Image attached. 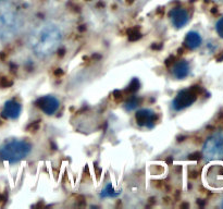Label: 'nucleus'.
I'll return each mask as SVG.
<instances>
[{
    "mask_svg": "<svg viewBox=\"0 0 223 209\" xmlns=\"http://www.w3.org/2000/svg\"><path fill=\"white\" fill-rule=\"evenodd\" d=\"M62 41L60 27L51 22H43L32 28L28 35V46L39 59H45L59 49Z\"/></svg>",
    "mask_w": 223,
    "mask_h": 209,
    "instance_id": "obj_1",
    "label": "nucleus"
},
{
    "mask_svg": "<svg viewBox=\"0 0 223 209\" xmlns=\"http://www.w3.org/2000/svg\"><path fill=\"white\" fill-rule=\"evenodd\" d=\"M23 26L20 13L9 0H0V40L13 39Z\"/></svg>",
    "mask_w": 223,
    "mask_h": 209,
    "instance_id": "obj_2",
    "label": "nucleus"
},
{
    "mask_svg": "<svg viewBox=\"0 0 223 209\" xmlns=\"http://www.w3.org/2000/svg\"><path fill=\"white\" fill-rule=\"evenodd\" d=\"M33 146L24 140H10L0 146V158L10 164H14L30 156Z\"/></svg>",
    "mask_w": 223,
    "mask_h": 209,
    "instance_id": "obj_3",
    "label": "nucleus"
},
{
    "mask_svg": "<svg viewBox=\"0 0 223 209\" xmlns=\"http://www.w3.org/2000/svg\"><path fill=\"white\" fill-rule=\"evenodd\" d=\"M202 155L206 160L223 159V133L215 134L205 142Z\"/></svg>",
    "mask_w": 223,
    "mask_h": 209,
    "instance_id": "obj_4",
    "label": "nucleus"
},
{
    "mask_svg": "<svg viewBox=\"0 0 223 209\" xmlns=\"http://www.w3.org/2000/svg\"><path fill=\"white\" fill-rule=\"evenodd\" d=\"M197 88L182 89L174 97L173 102H172V108L175 111H181V110H184L186 108L191 107L197 100Z\"/></svg>",
    "mask_w": 223,
    "mask_h": 209,
    "instance_id": "obj_5",
    "label": "nucleus"
},
{
    "mask_svg": "<svg viewBox=\"0 0 223 209\" xmlns=\"http://www.w3.org/2000/svg\"><path fill=\"white\" fill-rule=\"evenodd\" d=\"M35 105L41 110L47 116H52L54 113H56L57 110L59 109L60 106V102L57 97L52 95H46L43 97H39L36 100Z\"/></svg>",
    "mask_w": 223,
    "mask_h": 209,
    "instance_id": "obj_6",
    "label": "nucleus"
},
{
    "mask_svg": "<svg viewBox=\"0 0 223 209\" xmlns=\"http://www.w3.org/2000/svg\"><path fill=\"white\" fill-rule=\"evenodd\" d=\"M135 121L140 126L152 129L156 121V112L151 109H140L135 113Z\"/></svg>",
    "mask_w": 223,
    "mask_h": 209,
    "instance_id": "obj_7",
    "label": "nucleus"
},
{
    "mask_svg": "<svg viewBox=\"0 0 223 209\" xmlns=\"http://www.w3.org/2000/svg\"><path fill=\"white\" fill-rule=\"evenodd\" d=\"M169 17L171 23L175 28H182L188 23L189 15L187 11L183 8H174L170 11Z\"/></svg>",
    "mask_w": 223,
    "mask_h": 209,
    "instance_id": "obj_8",
    "label": "nucleus"
},
{
    "mask_svg": "<svg viewBox=\"0 0 223 209\" xmlns=\"http://www.w3.org/2000/svg\"><path fill=\"white\" fill-rule=\"evenodd\" d=\"M22 112V106L20 102H15V100H8L4 102L3 108H2L1 116L4 119H9V120H15L20 116Z\"/></svg>",
    "mask_w": 223,
    "mask_h": 209,
    "instance_id": "obj_9",
    "label": "nucleus"
},
{
    "mask_svg": "<svg viewBox=\"0 0 223 209\" xmlns=\"http://www.w3.org/2000/svg\"><path fill=\"white\" fill-rule=\"evenodd\" d=\"M172 75L178 80H183L191 72V67L189 63L186 60H181L176 62L175 64L172 67Z\"/></svg>",
    "mask_w": 223,
    "mask_h": 209,
    "instance_id": "obj_10",
    "label": "nucleus"
},
{
    "mask_svg": "<svg viewBox=\"0 0 223 209\" xmlns=\"http://www.w3.org/2000/svg\"><path fill=\"white\" fill-rule=\"evenodd\" d=\"M202 36H200L199 34H198L197 32H194V31H192V32H188L186 34V36H185V39H184V45L186 46L188 49H197L198 47H200V45H202Z\"/></svg>",
    "mask_w": 223,
    "mask_h": 209,
    "instance_id": "obj_11",
    "label": "nucleus"
},
{
    "mask_svg": "<svg viewBox=\"0 0 223 209\" xmlns=\"http://www.w3.org/2000/svg\"><path fill=\"white\" fill-rule=\"evenodd\" d=\"M119 195H121V191H116L113 188V186L111 184H108L100 193V197L101 198H116Z\"/></svg>",
    "mask_w": 223,
    "mask_h": 209,
    "instance_id": "obj_12",
    "label": "nucleus"
},
{
    "mask_svg": "<svg viewBox=\"0 0 223 209\" xmlns=\"http://www.w3.org/2000/svg\"><path fill=\"white\" fill-rule=\"evenodd\" d=\"M140 106V99L137 97H131L124 104V109L126 111H133Z\"/></svg>",
    "mask_w": 223,
    "mask_h": 209,
    "instance_id": "obj_13",
    "label": "nucleus"
},
{
    "mask_svg": "<svg viewBox=\"0 0 223 209\" xmlns=\"http://www.w3.org/2000/svg\"><path fill=\"white\" fill-rule=\"evenodd\" d=\"M216 30H217V33L219 34V36L223 38V17L217 22V24H216Z\"/></svg>",
    "mask_w": 223,
    "mask_h": 209,
    "instance_id": "obj_14",
    "label": "nucleus"
}]
</instances>
